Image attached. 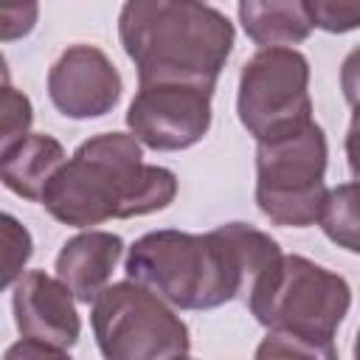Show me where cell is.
<instances>
[{
  "label": "cell",
  "mask_w": 360,
  "mask_h": 360,
  "mask_svg": "<svg viewBox=\"0 0 360 360\" xmlns=\"http://www.w3.org/2000/svg\"><path fill=\"white\" fill-rule=\"evenodd\" d=\"M340 90L349 107L360 104V45L352 48L340 65Z\"/></svg>",
  "instance_id": "20"
},
{
  "label": "cell",
  "mask_w": 360,
  "mask_h": 360,
  "mask_svg": "<svg viewBox=\"0 0 360 360\" xmlns=\"http://www.w3.org/2000/svg\"><path fill=\"white\" fill-rule=\"evenodd\" d=\"M65 160V146L56 138L45 132H28L17 146L0 155V177L3 186L17 197L39 202L45 186Z\"/></svg>",
  "instance_id": "12"
},
{
  "label": "cell",
  "mask_w": 360,
  "mask_h": 360,
  "mask_svg": "<svg viewBox=\"0 0 360 360\" xmlns=\"http://www.w3.org/2000/svg\"><path fill=\"white\" fill-rule=\"evenodd\" d=\"M124 256V239L112 231L84 228L70 236L56 253V276L73 290L79 304H93L96 295L110 284Z\"/></svg>",
  "instance_id": "11"
},
{
  "label": "cell",
  "mask_w": 360,
  "mask_h": 360,
  "mask_svg": "<svg viewBox=\"0 0 360 360\" xmlns=\"http://www.w3.org/2000/svg\"><path fill=\"white\" fill-rule=\"evenodd\" d=\"M326 135L321 124L256 143V205L281 228H309L326 202Z\"/></svg>",
  "instance_id": "5"
},
{
  "label": "cell",
  "mask_w": 360,
  "mask_h": 360,
  "mask_svg": "<svg viewBox=\"0 0 360 360\" xmlns=\"http://www.w3.org/2000/svg\"><path fill=\"white\" fill-rule=\"evenodd\" d=\"M236 11L248 39L259 48H292L315 28L309 0H239Z\"/></svg>",
  "instance_id": "13"
},
{
  "label": "cell",
  "mask_w": 360,
  "mask_h": 360,
  "mask_svg": "<svg viewBox=\"0 0 360 360\" xmlns=\"http://www.w3.org/2000/svg\"><path fill=\"white\" fill-rule=\"evenodd\" d=\"M343 149H346V163H349L352 177L360 180V104L352 107V121H349V129H346Z\"/></svg>",
  "instance_id": "21"
},
{
  "label": "cell",
  "mask_w": 360,
  "mask_h": 360,
  "mask_svg": "<svg viewBox=\"0 0 360 360\" xmlns=\"http://www.w3.org/2000/svg\"><path fill=\"white\" fill-rule=\"evenodd\" d=\"M211 96V87L197 84H138L127 110V127L155 152L188 149L208 135Z\"/></svg>",
  "instance_id": "8"
},
{
  "label": "cell",
  "mask_w": 360,
  "mask_h": 360,
  "mask_svg": "<svg viewBox=\"0 0 360 360\" xmlns=\"http://www.w3.org/2000/svg\"><path fill=\"white\" fill-rule=\"evenodd\" d=\"M256 357H312V360H335L323 346L309 343L304 338L287 335V332H273L267 329L264 340L256 349Z\"/></svg>",
  "instance_id": "19"
},
{
  "label": "cell",
  "mask_w": 360,
  "mask_h": 360,
  "mask_svg": "<svg viewBox=\"0 0 360 360\" xmlns=\"http://www.w3.org/2000/svg\"><path fill=\"white\" fill-rule=\"evenodd\" d=\"M352 352H354V357L360 360V329H357V338H354V349H352Z\"/></svg>",
  "instance_id": "23"
},
{
  "label": "cell",
  "mask_w": 360,
  "mask_h": 360,
  "mask_svg": "<svg viewBox=\"0 0 360 360\" xmlns=\"http://www.w3.org/2000/svg\"><path fill=\"white\" fill-rule=\"evenodd\" d=\"M121 73L96 45H68L48 70L51 104L73 121L101 118L121 101Z\"/></svg>",
  "instance_id": "9"
},
{
  "label": "cell",
  "mask_w": 360,
  "mask_h": 360,
  "mask_svg": "<svg viewBox=\"0 0 360 360\" xmlns=\"http://www.w3.org/2000/svg\"><path fill=\"white\" fill-rule=\"evenodd\" d=\"M118 39L138 84L217 87L233 51V22L202 0H124Z\"/></svg>",
  "instance_id": "3"
},
{
  "label": "cell",
  "mask_w": 360,
  "mask_h": 360,
  "mask_svg": "<svg viewBox=\"0 0 360 360\" xmlns=\"http://www.w3.org/2000/svg\"><path fill=\"white\" fill-rule=\"evenodd\" d=\"M34 253V239L25 225H20L11 214H3V287L11 290V284L22 276L25 262Z\"/></svg>",
  "instance_id": "16"
},
{
  "label": "cell",
  "mask_w": 360,
  "mask_h": 360,
  "mask_svg": "<svg viewBox=\"0 0 360 360\" xmlns=\"http://www.w3.org/2000/svg\"><path fill=\"white\" fill-rule=\"evenodd\" d=\"M236 115L256 143L290 135L315 121L307 56L287 45L259 48L242 65Z\"/></svg>",
  "instance_id": "7"
},
{
  "label": "cell",
  "mask_w": 360,
  "mask_h": 360,
  "mask_svg": "<svg viewBox=\"0 0 360 360\" xmlns=\"http://www.w3.org/2000/svg\"><path fill=\"white\" fill-rule=\"evenodd\" d=\"M129 132H101L76 146L42 191L45 211L70 228L163 211L177 197V174L143 160Z\"/></svg>",
  "instance_id": "2"
},
{
  "label": "cell",
  "mask_w": 360,
  "mask_h": 360,
  "mask_svg": "<svg viewBox=\"0 0 360 360\" xmlns=\"http://www.w3.org/2000/svg\"><path fill=\"white\" fill-rule=\"evenodd\" d=\"M90 326L107 360H158L191 352L188 326L174 307L132 278L107 284L96 295Z\"/></svg>",
  "instance_id": "6"
},
{
  "label": "cell",
  "mask_w": 360,
  "mask_h": 360,
  "mask_svg": "<svg viewBox=\"0 0 360 360\" xmlns=\"http://www.w3.org/2000/svg\"><path fill=\"white\" fill-rule=\"evenodd\" d=\"M39 20V0H0V37L3 42L25 39Z\"/></svg>",
  "instance_id": "18"
},
{
  "label": "cell",
  "mask_w": 360,
  "mask_h": 360,
  "mask_svg": "<svg viewBox=\"0 0 360 360\" xmlns=\"http://www.w3.org/2000/svg\"><path fill=\"white\" fill-rule=\"evenodd\" d=\"M73 290L45 270H28L11 284V309L20 338H34L70 352L82 335Z\"/></svg>",
  "instance_id": "10"
},
{
  "label": "cell",
  "mask_w": 360,
  "mask_h": 360,
  "mask_svg": "<svg viewBox=\"0 0 360 360\" xmlns=\"http://www.w3.org/2000/svg\"><path fill=\"white\" fill-rule=\"evenodd\" d=\"M315 28L326 34H349L360 28V0H309Z\"/></svg>",
  "instance_id": "17"
},
{
  "label": "cell",
  "mask_w": 360,
  "mask_h": 360,
  "mask_svg": "<svg viewBox=\"0 0 360 360\" xmlns=\"http://www.w3.org/2000/svg\"><path fill=\"white\" fill-rule=\"evenodd\" d=\"M245 301L264 329L304 338L338 357L335 332L352 307V287L340 273L307 256L281 253L250 287Z\"/></svg>",
  "instance_id": "4"
},
{
  "label": "cell",
  "mask_w": 360,
  "mask_h": 360,
  "mask_svg": "<svg viewBox=\"0 0 360 360\" xmlns=\"http://www.w3.org/2000/svg\"><path fill=\"white\" fill-rule=\"evenodd\" d=\"M28 360V357H68V352L51 346V343H42V340H34V338H22L20 343H14L8 352H6V360Z\"/></svg>",
  "instance_id": "22"
},
{
  "label": "cell",
  "mask_w": 360,
  "mask_h": 360,
  "mask_svg": "<svg viewBox=\"0 0 360 360\" xmlns=\"http://www.w3.org/2000/svg\"><path fill=\"white\" fill-rule=\"evenodd\" d=\"M318 225L332 245L360 256V180L329 188Z\"/></svg>",
  "instance_id": "14"
},
{
  "label": "cell",
  "mask_w": 360,
  "mask_h": 360,
  "mask_svg": "<svg viewBox=\"0 0 360 360\" xmlns=\"http://www.w3.org/2000/svg\"><path fill=\"white\" fill-rule=\"evenodd\" d=\"M34 121V107L25 93L11 87L8 76L3 82V96H0V155L17 146L28 132Z\"/></svg>",
  "instance_id": "15"
},
{
  "label": "cell",
  "mask_w": 360,
  "mask_h": 360,
  "mask_svg": "<svg viewBox=\"0 0 360 360\" xmlns=\"http://www.w3.org/2000/svg\"><path fill=\"white\" fill-rule=\"evenodd\" d=\"M278 259L281 248L270 233L245 222H225L208 233L149 231L129 245L124 273L174 309H217L233 298H248Z\"/></svg>",
  "instance_id": "1"
}]
</instances>
